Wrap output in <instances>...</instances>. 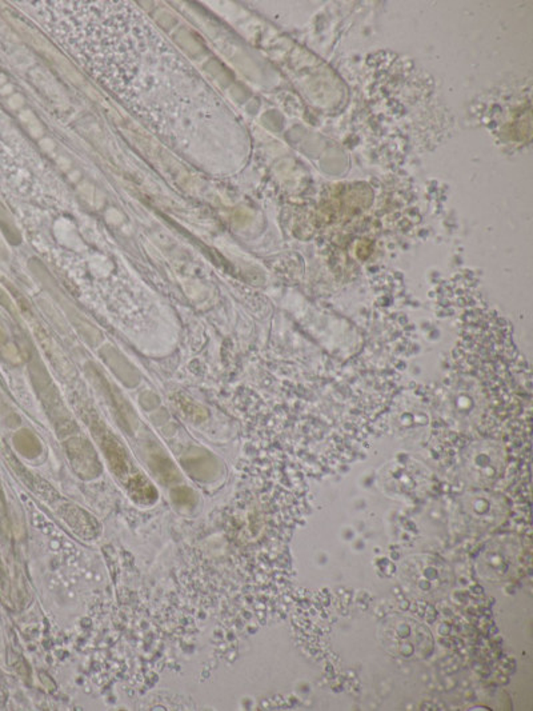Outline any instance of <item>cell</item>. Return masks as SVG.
<instances>
[{"label": "cell", "instance_id": "1", "mask_svg": "<svg viewBox=\"0 0 533 711\" xmlns=\"http://www.w3.org/2000/svg\"><path fill=\"white\" fill-rule=\"evenodd\" d=\"M400 578L410 594L424 599L444 597L453 582L450 565L431 554L408 557L400 566Z\"/></svg>", "mask_w": 533, "mask_h": 711}, {"label": "cell", "instance_id": "2", "mask_svg": "<svg viewBox=\"0 0 533 711\" xmlns=\"http://www.w3.org/2000/svg\"><path fill=\"white\" fill-rule=\"evenodd\" d=\"M512 546L505 541H497L490 545L479 559V574L488 582H499L511 572L516 559Z\"/></svg>", "mask_w": 533, "mask_h": 711}, {"label": "cell", "instance_id": "3", "mask_svg": "<svg viewBox=\"0 0 533 711\" xmlns=\"http://www.w3.org/2000/svg\"><path fill=\"white\" fill-rule=\"evenodd\" d=\"M65 450L68 454V459L75 472L83 479L96 478L101 471L102 465L91 443L82 438L70 439L65 443Z\"/></svg>", "mask_w": 533, "mask_h": 711}, {"label": "cell", "instance_id": "4", "mask_svg": "<svg viewBox=\"0 0 533 711\" xmlns=\"http://www.w3.org/2000/svg\"><path fill=\"white\" fill-rule=\"evenodd\" d=\"M94 430L99 439L103 451L105 454V458L112 468V471L115 472V475L119 478H127V475L129 474V462H128L123 446L102 425H96L94 427Z\"/></svg>", "mask_w": 533, "mask_h": 711}, {"label": "cell", "instance_id": "5", "mask_svg": "<svg viewBox=\"0 0 533 711\" xmlns=\"http://www.w3.org/2000/svg\"><path fill=\"white\" fill-rule=\"evenodd\" d=\"M62 514L63 518L68 522V525L74 528L79 535H83L85 538L95 535V530H96L95 521L81 508H76L74 505H68L67 510L63 511Z\"/></svg>", "mask_w": 533, "mask_h": 711}, {"label": "cell", "instance_id": "6", "mask_svg": "<svg viewBox=\"0 0 533 711\" xmlns=\"http://www.w3.org/2000/svg\"><path fill=\"white\" fill-rule=\"evenodd\" d=\"M149 466L152 471L159 477V479L165 483H174L179 479L178 468L172 463V461L165 457L162 451L152 452L149 458Z\"/></svg>", "mask_w": 533, "mask_h": 711}, {"label": "cell", "instance_id": "7", "mask_svg": "<svg viewBox=\"0 0 533 711\" xmlns=\"http://www.w3.org/2000/svg\"><path fill=\"white\" fill-rule=\"evenodd\" d=\"M128 490L134 499L140 503H152L158 498V491L142 475L131 477L128 481Z\"/></svg>", "mask_w": 533, "mask_h": 711}, {"label": "cell", "instance_id": "8", "mask_svg": "<svg viewBox=\"0 0 533 711\" xmlns=\"http://www.w3.org/2000/svg\"><path fill=\"white\" fill-rule=\"evenodd\" d=\"M183 465L194 478L203 481V475H207L209 471V457L203 451H196L195 454L187 455V459L183 461Z\"/></svg>", "mask_w": 533, "mask_h": 711}, {"label": "cell", "instance_id": "9", "mask_svg": "<svg viewBox=\"0 0 533 711\" xmlns=\"http://www.w3.org/2000/svg\"><path fill=\"white\" fill-rule=\"evenodd\" d=\"M17 448H19L21 454L28 458H35L41 454V443L38 438L27 430H24L19 437H17Z\"/></svg>", "mask_w": 533, "mask_h": 711}, {"label": "cell", "instance_id": "10", "mask_svg": "<svg viewBox=\"0 0 533 711\" xmlns=\"http://www.w3.org/2000/svg\"><path fill=\"white\" fill-rule=\"evenodd\" d=\"M179 405L182 411L185 412V415L191 419H195V421H203V418H205V412L203 411V408L200 406H198L196 403L188 401L187 398L183 399H179Z\"/></svg>", "mask_w": 533, "mask_h": 711}, {"label": "cell", "instance_id": "11", "mask_svg": "<svg viewBox=\"0 0 533 711\" xmlns=\"http://www.w3.org/2000/svg\"><path fill=\"white\" fill-rule=\"evenodd\" d=\"M172 499L179 506H192L196 501L195 494L188 488H178L172 491Z\"/></svg>", "mask_w": 533, "mask_h": 711}]
</instances>
